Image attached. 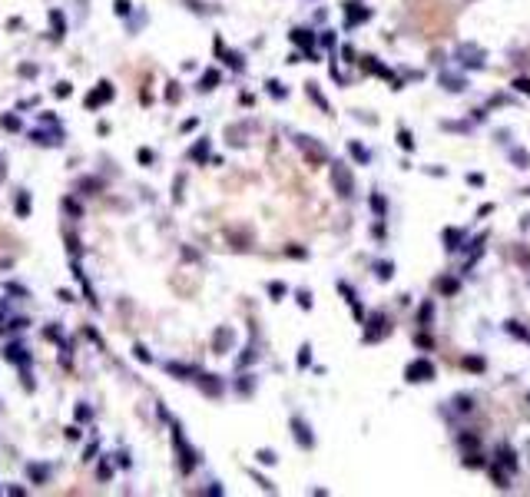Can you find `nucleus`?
<instances>
[{"instance_id":"obj_1","label":"nucleus","mask_w":530,"mask_h":497,"mask_svg":"<svg viewBox=\"0 0 530 497\" xmlns=\"http://www.w3.org/2000/svg\"><path fill=\"white\" fill-rule=\"evenodd\" d=\"M404 378H408V381H414V385H418V381H431V378H434V364L424 361V358H418V361L408 364Z\"/></svg>"},{"instance_id":"obj_2","label":"nucleus","mask_w":530,"mask_h":497,"mask_svg":"<svg viewBox=\"0 0 530 497\" xmlns=\"http://www.w3.org/2000/svg\"><path fill=\"white\" fill-rule=\"evenodd\" d=\"M457 56L464 60V66H484V50L474 44H464L461 50H457Z\"/></svg>"},{"instance_id":"obj_3","label":"nucleus","mask_w":530,"mask_h":497,"mask_svg":"<svg viewBox=\"0 0 530 497\" xmlns=\"http://www.w3.org/2000/svg\"><path fill=\"white\" fill-rule=\"evenodd\" d=\"M335 182L342 189V196H352V176L342 169V163H335Z\"/></svg>"},{"instance_id":"obj_4","label":"nucleus","mask_w":530,"mask_h":497,"mask_svg":"<svg viewBox=\"0 0 530 497\" xmlns=\"http://www.w3.org/2000/svg\"><path fill=\"white\" fill-rule=\"evenodd\" d=\"M461 239H464L461 229H447V232H444V242H447V249H451V252H454V249H461Z\"/></svg>"},{"instance_id":"obj_5","label":"nucleus","mask_w":530,"mask_h":497,"mask_svg":"<svg viewBox=\"0 0 530 497\" xmlns=\"http://www.w3.org/2000/svg\"><path fill=\"white\" fill-rule=\"evenodd\" d=\"M477 444H481V434L467 428V431L461 434V448H467V451H471V448H477Z\"/></svg>"},{"instance_id":"obj_6","label":"nucleus","mask_w":530,"mask_h":497,"mask_svg":"<svg viewBox=\"0 0 530 497\" xmlns=\"http://www.w3.org/2000/svg\"><path fill=\"white\" fill-rule=\"evenodd\" d=\"M441 83H444L447 90H454V93H461V90H464V80H461V77H447V73H444Z\"/></svg>"},{"instance_id":"obj_7","label":"nucleus","mask_w":530,"mask_h":497,"mask_svg":"<svg viewBox=\"0 0 530 497\" xmlns=\"http://www.w3.org/2000/svg\"><path fill=\"white\" fill-rule=\"evenodd\" d=\"M484 457H481V454L477 451H467V457H464V467H484Z\"/></svg>"},{"instance_id":"obj_8","label":"nucleus","mask_w":530,"mask_h":497,"mask_svg":"<svg viewBox=\"0 0 530 497\" xmlns=\"http://www.w3.org/2000/svg\"><path fill=\"white\" fill-rule=\"evenodd\" d=\"M510 159H514V163H517L520 169H527V166H530V156L524 153V149H514V153H510Z\"/></svg>"},{"instance_id":"obj_9","label":"nucleus","mask_w":530,"mask_h":497,"mask_svg":"<svg viewBox=\"0 0 530 497\" xmlns=\"http://www.w3.org/2000/svg\"><path fill=\"white\" fill-rule=\"evenodd\" d=\"M454 405H457V411H474V398H471V395H461Z\"/></svg>"},{"instance_id":"obj_10","label":"nucleus","mask_w":530,"mask_h":497,"mask_svg":"<svg viewBox=\"0 0 530 497\" xmlns=\"http://www.w3.org/2000/svg\"><path fill=\"white\" fill-rule=\"evenodd\" d=\"M438 288H441L444 295H454V292H457V282H454V278H441V282H438Z\"/></svg>"},{"instance_id":"obj_11","label":"nucleus","mask_w":530,"mask_h":497,"mask_svg":"<svg viewBox=\"0 0 530 497\" xmlns=\"http://www.w3.org/2000/svg\"><path fill=\"white\" fill-rule=\"evenodd\" d=\"M431 315H434V305H431V302H424V305H421V321L428 325V321H431Z\"/></svg>"},{"instance_id":"obj_12","label":"nucleus","mask_w":530,"mask_h":497,"mask_svg":"<svg viewBox=\"0 0 530 497\" xmlns=\"http://www.w3.org/2000/svg\"><path fill=\"white\" fill-rule=\"evenodd\" d=\"M514 90H517V93H530V80H527V77L514 80Z\"/></svg>"},{"instance_id":"obj_13","label":"nucleus","mask_w":530,"mask_h":497,"mask_svg":"<svg viewBox=\"0 0 530 497\" xmlns=\"http://www.w3.org/2000/svg\"><path fill=\"white\" fill-rule=\"evenodd\" d=\"M467 368H471V371H484V358H467Z\"/></svg>"},{"instance_id":"obj_14","label":"nucleus","mask_w":530,"mask_h":497,"mask_svg":"<svg viewBox=\"0 0 530 497\" xmlns=\"http://www.w3.org/2000/svg\"><path fill=\"white\" fill-rule=\"evenodd\" d=\"M467 182H471V186H484V176H481V173H467Z\"/></svg>"},{"instance_id":"obj_15","label":"nucleus","mask_w":530,"mask_h":497,"mask_svg":"<svg viewBox=\"0 0 530 497\" xmlns=\"http://www.w3.org/2000/svg\"><path fill=\"white\" fill-rule=\"evenodd\" d=\"M401 146H404V149H411V146H414V143H411V133H404V130H401Z\"/></svg>"}]
</instances>
